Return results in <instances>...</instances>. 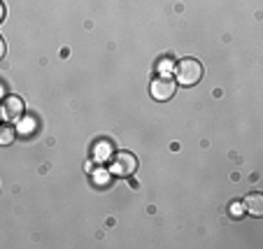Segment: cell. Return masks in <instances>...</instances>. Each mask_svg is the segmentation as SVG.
Returning <instances> with one entry per match:
<instances>
[{
	"instance_id": "6da1fadb",
	"label": "cell",
	"mask_w": 263,
	"mask_h": 249,
	"mask_svg": "<svg viewBox=\"0 0 263 249\" xmlns=\"http://www.w3.org/2000/svg\"><path fill=\"white\" fill-rule=\"evenodd\" d=\"M177 82L184 86H194L198 84L200 80H203V65H200V61L196 59H182L177 63Z\"/></svg>"
},
{
	"instance_id": "7a4b0ae2",
	"label": "cell",
	"mask_w": 263,
	"mask_h": 249,
	"mask_svg": "<svg viewBox=\"0 0 263 249\" xmlns=\"http://www.w3.org/2000/svg\"><path fill=\"white\" fill-rule=\"evenodd\" d=\"M107 170L112 173V177H128V175H133L138 170V159L130 151H117L112 156V161H109Z\"/></svg>"
},
{
	"instance_id": "3957f363",
	"label": "cell",
	"mask_w": 263,
	"mask_h": 249,
	"mask_svg": "<svg viewBox=\"0 0 263 249\" xmlns=\"http://www.w3.org/2000/svg\"><path fill=\"white\" fill-rule=\"evenodd\" d=\"M175 89H177V84H175L173 77H168L165 72H159V75L152 80V95H154L156 100H170L175 95Z\"/></svg>"
},
{
	"instance_id": "277c9868",
	"label": "cell",
	"mask_w": 263,
	"mask_h": 249,
	"mask_svg": "<svg viewBox=\"0 0 263 249\" xmlns=\"http://www.w3.org/2000/svg\"><path fill=\"white\" fill-rule=\"evenodd\" d=\"M0 117L5 121H21V117H24V100L19 95H7L3 100V107H0Z\"/></svg>"
},
{
	"instance_id": "5b68a950",
	"label": "cell",
	"mask_w": 263,
	"mask_h": 249,
	"mask_svg": "<svg viewBox=\"0 0 263 249\" xmlns=\"http://www.w3.org/2000/svg\"><path fill=\"white\" fill-rule=\"evenodd\" d=\"M245 209H247L252 217H261L263 215V196L258 194V191H254V194H249L247 198H245Z\"/></svg>"
},
{
	"instance_id": "8992f818",
	"label": "cell",
	"mask_w": 263,
	"mask_h": 249,
	"mask_svg": "<svg viewBox=\"0 0 263 249\" xmlns=\"http://www.w3.org/2000/svg\"><path fill=\"white\" fill-rule=\"evenodd\" d=\"M16 138V128L12 126H0V145H12Z\"/></svg>"
},
{
	"instance_id": "52a82bcc",
	"label": "cell",
	"mask_w": 263,
	"mask_h": 249,
	"mask_svg": "<svg viewBox=\"0 0 263 249\" xmlns=\"http://www.w3.org/2000/svg\"><path fill=\"white\" fill-rule=\"evenodd\" d=\"M93 180H96V184L107 186V184H109V180H112V173H109V170H98V173L93 175Z\"/></svg>"
},
{
	"instance_id": "ba28073f",
	"label": "cell",
	"mask_w": 263,
	"mask_h": 249,
	"mask_svg": "<svg viewBox=\"0 0 263 249\" xmlns=\"http://www.w3.org/2000/svg\"><path fill=\"white\" fill-rule=\"evenodd\" d=\"M109 154H112V151H109V142H100V145L96 147V161L107 159Z\"/></svg>"
},
{
	"instance_id": "9c48e42d",
	"label": "cell",
	"mask_w": 263,
	"mask_h": 249,
	"mask_svg": "<svg viewBox=\"0 0 263 249\" xmlns=\"http://www.w3.org/2000/svg\"><path fill=\"white\" fill-rule=\"evenodd\" d=\"M242 207H245V205L240 203V200H235V203H233V207H231V212H233V217H240V215H242Z\"/></svg>"
},
{
	"instance_id": "30bf717a",
	"label": "cell",
	"mask_w": 263,
	"mask_h": 249,
	"mask_svg": "<svg viewBox=\"0 0 263 249\" xmlns=\"http://www.w3.org/2000/svg\"><path fill=\"white\" fill-rule=\"evenodd\" d=\"M16 130H21V133H26V135H28V133H33V121H26L24 126L19 124V128H16Z\"/></svg>"
},
{
	"instance_id": "8fae6325",
	"label": "cell",
	"mask_w": 263,
	"mask_h": 249,
	"mask_svg": "<svg viewBox=\"0 0 263 249\" xmlns=\"http://www.w3.org/2000/svg\"><path fill=\"white\" fill-rule=\"evenodd\" d=\"M3 56H5V40L0 37V59H3Z\"/></svg>"
},
{
	"instance_id": "7c38bea8",
	"label": "cell",
	"mask_w": 263,
	"mask_h": 249,
	"mask_svg": "<svg viewBox=\"0 0 263 249\" xmlns=\"http://www.w3.org/2000/svg\"><path fill=\"white\" fill-rule=\"evenodd\" d=\"M5 19V5H3V3H0V21Z\"/></svg>"
},
{
	"instance_id": "4fadbf2b",
	"label": "cell",
	"mask_w": 263,
	"mask_h": 249,
	"mask_svg": "<svg viewBox=\"0 0 263 249\" xmlns=\"http://www.w3.org/2000/svg\"><path fill=\"white\" fill-rule=\"evenodd\" d=\"M0 98H3V86H0Z\"/></svg>"
}]
</instances>
